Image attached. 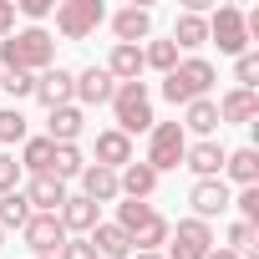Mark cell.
Segmentation results:
<instances>
[{"mask_svg":"<svg viewBox=\"0 0 259 259\" xmlns=\"http://www.w3.org/2000/svg\"><path fill=\"white\" fill-rule=\"evenodd\" d=\"M46 66H56V36L51 26H16L0 41V71H31L41 76Z\"/></svg>","mask_w":259,"mask_h":259,"instance_id":"cell-1","label":"cell"},{"mask_svg":"<svg viewBox=\"0 0 259 259\" xmlns=\"http://www.w3.org/2000/svg\"><path fill=\"white\" fill-rule=\"evenodd\" d=\"M213 81H219V66L208 56H183L163 81H158V97L173 102V107H188L198 97H213Z\"/></svg>","mask_w":259,"mask_h":259,"instance_id":"cell-2","label":"cell"},{"mask_svg":"<svg viewBox=\"0 0 259 259\" xmlns=\"http://www.w3.org/2000/svg\"><path fill=\"white\" fill-rule=\"evenodd\" d=\"M107 107H112V127H117L122 138L153 133V122H158V112H153V87H148V81H122Z\"/></svg>","mask_w":259,"mask_h":259,"instance_id":"cell-3","label":"cell"},{"mask_svg":"<svg viewBox=\"0 0 259 259\" xmlns=\"http://www.w3.org/2000/svg\"><path fill=\"white\" fill-rule=\"evenodd\" d=\"M183 153H188V133L178 122H153V133H148V153H143V163L163 178V173H173V168H183Z\"/></svg>","mask_w":259,"mask_h":259,"instance_id":"cell-4","label":"cell"},{"mask_svg":"<svg viewBox=\"0 0 259 259\" xmlns=\"http://www.w3.org/2000/svg\"><path fill=\"white\" fill-rule=\"evenodd\" d=\"M51 16H56V31H51V36H61V41H87V36H97V26L107 21V6H102V0H61Z\"/></svg>","mask_w":259,"mask_h":259,"instance_id":"cell-5","label":"cell"},{"mask_svg":"<svg viewBox=\"0 0 259 259\" xmlns=\"http://www.w3.org/2000/svg\"><path fill=\"white\" fill-rule=\"evenodd\" d=\"M213 244H219L213 224H203V219H178V224L168 229L163 259H203V254H208Z\"/></svg>","mask_w":259,"mask_h":259,"instance_id":"cell-6","label":"cell"},{"mask_svg":"<svg viewBox=\"0 0 259 259\" xmlns=\"http://www.w3.org/2000/svg\"><path fill=\"white\" fill-rule=\"evenodd\" d=\"M208 41L219 46V56H244V51H254L239 6H213V11H208Z\"/></svg>","mask_w":259,"mask_h":259,"instance_id":"cell-7","label":"cell"},{"mask_svg":"<svg viewBox=\"0 0 259 259\" xmlns=\"http://www.w3.org/2000/svg\"><path fill=\"white\" fill-rule=\"evenodd\" d=\"M229 203H234V188L224 183V178H193V188H188V219H203V224H213V219H224L229 213Z\"/></svg>","mask_w":259,"mask_h":259,"instance_id":"cell-8","label":"cell"},{"mask_svg":"<svg viewBox=\"0 0 259 259\" xmlns=\"http://www.w3.org/2000/svg\"><path fill=\"white\" fill-rule=\"evenodd\" d=\"M21 239H26L31 259H56V249L66 244V229H61V219H56V213H31V219H26V229H21Z\"/></svg>","mask_w":259,"mask_h":259,"instance_id":"cell-9","label":"cell"},{"mask_svg":"<svg viewBox=\"0 0 259 259\" xmlns=\"http://www.w3.org/2000/svg\"><path fill=\"white\" fill-rule=\"evenodd\" d=\"M107 26H112L117 46H143V41H153V11H148V6H122V11L107 16Z\"/></svg>","mask_w":259,"mask_h":259,"instance_id":"cell-10","label":"cell"},{"mask_svg":"<svg viewBox=\"0 0 259 259\" xmlns=\"http://www.w3.org/2000/svg\"><path fill=\"white\" fill-rule=\"evenodd\" d=\"M71 92H76V71L56 61V66H46V71L36 76V92H31V97L51 112V107H66V102H71Z\"/></svg>","mask_w":259,"mask_h":259,"instance_id":"cell-11","label":"cell"},{"mask_svg":"<svg viewBox=\"0 0 259 259\" xmlns=\"http://www.w3.org/2000/svg\"><path fill=\"white\" fill-rule=\"evenodd\" d=\"M213 107H219V127H249V122H259V92L229 87L224 97H213Z\"/></svg>","mask_w":259,"mask_h":259,"instance_id":"cell-12","label":"cell"},{"mask_svg":"<svg viewBox=\"0 0 259 259\" xmlns=\"http://www.w3.org/2000/svg\"><path fill=\"white\" fill-rule=\"evenodd\" d=\"M133 158H138L133 138H122L117 127H102L97 143H92V158H87V163H97V168H112V173H117V168H127Z\"/></svg>","mask_w":259,"mask_h":259,"instance_id":"cell-13","label":"cell"},{"mask_svg":"<svg viewBox=\"0 0 259 259\" xmlns=\"http://www.w3.org/2000/svg\"><path fill=\"white\" fill-rule=\"evenodd\" d=\"M56 219H61L66 239H87V234L102 224V208H97L92 198H81V193H66V203L56 208Z\"/></svg>","mask_w":259,"mask_h":259,"instance_id":"cell-14","label":"cell"},{"mask_svg":"<svg viewBox=\"0 0 259 259\" xmlns=\"http://www.w3.org/2000/svg\"><path fill=\"white\" fill-rule=\"evenodd\" d=\"M112 92H117V81H112L102 66H81V71H76V92H71V102L87 112V107H107Z\"/></svg>","mask_w":259,"mask_h":259,"instance_id":"cell-15","label":"cell"},{"mask_svg":"<svg viewBox=\"0 0 259 259\" xmlns=\"http://www.w3.org/2000/svg\"><path fill=\"white\" fill-rule=\"evenodd\" d=\"M224 158H229V148H224L219 138H198V143H188L183 168H188L193 178H219V173H224Z\"/></svg>","mask_w":259,"mask_h":259,"instance_id":"cell-16","label":"cell"},{"mask_svg":"<svg viewBox=\"0 0 259 259\" xmlns=\"http://www.w3.org/2000/svg\"><path fill=\"white\" fill-rule=\"evenodd\" d=\"M229 188H259V148H229L224 158V173H219Z\"/></svg>","mask_w":259,"mask_h":259,"instance_id":"cell-17","label":"cell"},{"mask_svg":"<svg viewBox=\"0 0 259 259\" xmlns=\"http://www.w3.org/2000/svg\"><path fill=\"white\" fill-rule=\"evenodd\" d=\"M81 133H87V112H81L76 102L46 112V138H51V143H81Z\"/></svg>","mask_w":259,"mask_h":259,"instance_id":"cell-18","label":"cell"},{"mask_svg":"<svg viewBox=\"0 0 259 259\" xmlns=\"http://www.w3.org/2000/svg\"><path fill=\"white\" fill-rule=\"evenodd\" d=\"M158 173L143 163V158H133V163H127V168H117V188H122V198H138V203H148L153 193H158Z\"/></svg>","mask_w":259,"mask_h":259,"instance_id":"cell-19","label":"cell"},{"mask_svg":"<svg viewBox=\"0 0 259 259\" xmlns=\"http://www.w3.org/2000/svg\"><path fill=\"white\" fill-rule=\"evenodd\" d=\"M178 127L188 133V143H198V138H219V107H213V97H198V102H188Z\"/></svg>","mask_w":259,"mask_h":259,"instance_id":"cell-20","label":"cell"},{"mask_svg":"<svg viewBox=\"0 0 259 259\" xmlns=\"http://www.w3.org/2000/svg\"><path fill=\"white\" fill-rule=\"evenodd\" d=\"M76 183H81V198H92L97 208H102V203H117V198H122V188H117V173H112V168H97V163H87Z\"/></svg>","mask_w":259,"mask_h":259,"instance_id":"cell-21","label":"cell"},{"mask_svg":"<svg viewBox=\"0 0 259 259\" xmlns=\"http://www.w3.org/2000/svg\"><path fill=\"white\" fill-rule=\"evenodd\" d=\"M21 193H26V203H31V213H56L61 203H66V183H56V178H26L21 183Z\"/></svg>","mask_w":259,"mask_h":259,"instance_id":"cell-22","label":"cell"},{"mask_svg":"<svg viewBox=\"0 0 259 259\" xmlns=\"http://www.w3.org/2000/svg\"><path fill=\"white\" fill-rule=\"evenodd\" d=\"M102 71H107L117 87H122V81H143V46H117V41H112Z\"/></svg>","mask_w":259,"mask_h":259,"instance_id":"cell-23","label":"cell"},{"mask_svg":"<svg viewBox=\"0 0 259 259\" xmlns=\"http://www.w3.org/2000/svg\"><path fill=\"white\" fill-rule=\"evenodd\" d=\"M173 46H178V56L188 51V56H198V46H208V16H188V11H178V21H173V36H168Z\"/></svg>","mask_w":259,"mask_h":259,"instance_id":"cell-24","label":"cell"},{"mask_svg":"<svg viewBox=\"0 0 259 259\" xmlns=\"http://www.w3.org/2000/svg\"><path fill=\"white\" fill-rule=\"evenodd\" d=\"M51 158H56V143H51L46 133H41V138H26L21 153H16V163H21L26 178H46V173H51Z\"/></svg>","mask_w":259,"mask_h":259,"instance_id":"cell-25","label":"cell"},{"mask_svg":"<svg viewBox=\"0 0 259 259\" xmlns=\"http://www.w3.org/2000/svg\"><path fill=\"white\" fill-rule=\"evenodd\" d=\"M87 239H92L97 259H133V239H127V234H122V229H117L112 219H102V224H97V229H92Z\"/></svg>","mask_w":259,"mask_h":259,"instance_id":"cell-26","label":"cell"},{"mask_svg":"<svg viewBox=\"0 0 259 259\" xmlns=\"http://www.w3.org/2000/svg\"><path fill=\"white\" fill-rule=\"evenodd\" d=\"M81 168H87L81 143H56V158H51V173H46V178H56V183H76Z\"/></svg>","mask_w":259,"mask_h":259,"instance_id":"cell-27","label":"cell"},{"mask_svg":"<svg viewBox=\"0 0 259 259\" xmlns=\"http://www.w3.org/2000/svg\"><path fill=\"white\" fill-rule=\"evenodd\" d=\"M178 61H183V56H178V46H173L168 36H153V41H143V71H158V76H168Z\"/></svg>","mask_w":259,"mask_h":259,"instance_id":"cell-28","label":"cell"},{"mask_svg":"<svg viewBox=\"0 0 259 259\" xmlns=\"http://www.w3.org/2000/svg\"><path fill=\"white\" fill-rule=\"evenodd\" d=\"M26 138H31V117H26L21 107H0V148L16 153Z\"/></svg>","mask_w":259,"mask_h":259,"instance_id":"cell-29","label":"cell"},{"mask_svg":"<svg viewBox=\"0 0 259 259\" xmlns=\"http://www.w3.org/2000/svg\"><path fill=\"white\" fill-rule=\"evenodd\" d=\"M26 219H31V203H26V193H21V188H16V193H0V229H6V234L16 229V234H21V229H26Z\"/></svg>","mask_w":259,"mask_h":259,"instance_id":"cell-30","label":"cell"},{"mask_svg":"<svg viewBox=\"0 0 259 259\" xmlns=\"http://www.w3.org/2000/svg\"><path fill=\"white\" fill-rule=\"evenodd\" d=\"M254 244H259V224L234 219V224L224 229V249H234V254H254Z\"/></svg>","mask_w":259,"mask_h":259,"instance_id":"cell-31","label":"cell"},{"mask_svg":"<svg viewBox=\"0 0 259 259\" xmlns=\"http://www.w3.org/2000/svg\"><path fill=\"white\" fill-rule=\"evenodd\" d=\"M0 92L11 97V107H21V102L36 92V76H31V71H0Z\"/></svg>","mask_w":259,"mask_h":259,"instance_id":"cell-32","label":"cell"},{"mask_svg":"<svg viewBox=\"0 0 259 259\" xmlns=\"http://www.w3.org/2000/svg\"><path fill=\"white\" fill-rule=\"evenodd\" d=\"M234 87H244V92H259V51H244V56H234Z\"/></svg>","mask_w":259,"mask_h":259,"instance_id":"cell-33","label":"cell"},{"mask_svg":"<svg viewBox=\"0 0 259 259\" xmlns=\"http://www.w3.org/2000/svg\"><path fill=\"white\" fill-rule=\"evenodd\" d=\"M21 183H26V173H21L16 153H6V148H0V193H16Z\"/></svg>","mask_w":259,"mask_h":259,"instance_id":"cell-34","label":"cell"},{"mask_svg":"<svg viewBox=\"0 0 259 259\" xmlns=\"http://www.w3.org/2000/svg\"><path fill=\"white\" fill-rule=\"evenodd\" d=\"M229 208H239L244 224H259V188H234V203Z\"/></svg>","mask_w":259,"mask_h":259,"instance_id":"cell-35","label":"cell"},{"mask_svg":"<svg viewBox=\"0 0 259 259\" xmlns=\"http://www.w3.org/2000/svg\"><path fill=\"white\" fill-rule=\"evenodd\" d=\"M51 11H56V0H21L16 6V16H26V26H46Z\"/></svg>","mask_w":259,"mask_h":259,"instance_id":"cell-36","label":"cell"},{"mask_svg":"<svg viewBox=\"0 0 259 259\" xmlns=\"http://www.w3.org/2000/svg\"><path fill=\"white\" fill-rule=\"evenodd\" d=\"M56 259H97V249H92V239H66L56 249Z\"/></svg>","mask_w":259,"mask_h":259,"instance_id":"cell-37","label":"cell"},{"mask_svg":"<svg viewBox=\"0 0 259 259\" xmlns=\"http://www.w3.org/2000/svg\"><path fill=\"white\" fill-rule=\"evenodd\" d=\"M16 21H21V16H16V0H0V41L16 31Z\"/></svg>","mask_w":259,"mask_h":259,"instance_id":"cell-38","label":"cell"},{"mask_svg":"<svg viewBox=\"0 0 259 259\" xmlns=\"http://www.w3.org/2000/svg\"><path fill=\"white\" fill-rule=\"evenodd\" d=\"M203 259H244V254H234V249H224V244H213V249H208Z\"/></svg>","mask_w":259,"mask_h":259,"instance_id":"cell-39","label":"cell"},{"mask_svg":"<svg viewBox=\"0 0 259 259\" xmlns=\"http://www.w3.org/2000/svg\"><path fill=\"white\" fill-rule=\"evenodd\" d=\"M133 259H163V254H133Z\"/></svg>","mask_w":259,"mask_h":259,"instance_id":"cell-40","label":"cell"},{"mask_svg":"<svg viewBox=\"0 0 259 259\" xmlns=\"http://www.w3.org/2000/svg\"><path fill=\"white\" fill-rule=\"evenodd\" d=\"M0 249H6V229H0Z\"/></svg>","mask_w":259,"mask_h":259,"instance_id":"cell-41","label":"cell"}]
</instances>
